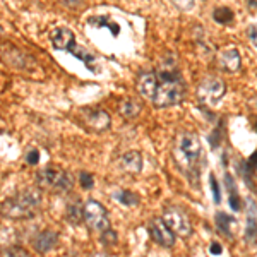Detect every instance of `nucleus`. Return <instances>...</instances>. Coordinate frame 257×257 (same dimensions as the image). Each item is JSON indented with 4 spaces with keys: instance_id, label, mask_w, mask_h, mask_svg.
I'll return each mask as SVG.
<instances>
[{
    "instance_id": "nucleus-15",
    "label": "nucleus",
    "mask_w": 257,
    "mask_h": 257,
    "mask_svg": "<svg viewBox=\"0 0 257 257\" xmlns=\"http://www.w3.org/2000/svg\"><path fill=\"white\" fill-rule=\"evenodd\" d=\"M120 168L130 175H137L142 170V154L139 151H129L120 158Z\"/></svg>"
},
{
    "instance_id": "nucleus-23",
    "label": "nucleus",
    "mask_w": 257,
    "mask_h": 257,
    "mask_svg": "<svg viewBox=\"0 0 257 257\" xmlns=\"http://www.w3.org/2000/svg\"><path fill=\"white\" fill-rule=\"evenodd\" d=\"M209 185H211V192H213V203L215 204H220L221 203V189H220V184L216 180V177L209 175Z\"/></svg>"
},
{
    "instance_id": "nucleus-18",
    "label": "nucleus",
    "mask_w": 257,
    "mask_h": 257,
    "mask_svg": "<svg viewBox=\"0 0 257 257\" xmlns=\"http://www.w3.org/2000/svg\"><path fill=\"white\" fill-rule=\"evenodd\" d=\"M213 19H215L218 24L230 26L233 24V21H235V14H233V10L228 9V7H216V9L213 10Z\"/></svg>"
},
{
    "instance_id": "nucleus-31",
    "label": "nucleus",
    "mask_w": 257,
    "mask_h": 257,
    "mask_svg": "<svg viewBox=\"0 0 257 257\" xmlns=\"http://www.w3.org/2000/svg\"><path fill=\"white\" fill-rule=\"evenodd\" d=\"M209 252H211L213 256H221L223 254V245L220 242H213L211 247H209Z\"/></svg>"
},
{
    "instance_id": "nucleus-33",
    "label": "nucleus",
    "mask_w": 257,
    "mask_h": 257,
    "mask_svg": "<svg viewBox=\"0 0 257 257\" xmlns=\"http://www.w3.org/2000/svg\"><path fill=\"white\" fill-rule=\"evenodd\" d=\"M62 3H64L65 7H70V9H76V7L82 5V2L84 0H60Z\"/></svg>"
},
{
    "instance_id": "nucleus-21",
    "label": "nucleus",
    "mask_w": 257,
    "mask_h": 257,
    "mask_svg": "<svg viewBox=\"0 0 257 257\" xmlns=\"http://www.w3.org/2000/svg\"><path fill=\"white\" fill-rule=\"evenodd\" d=\"M89 22L96 27H108V29H112L113 36H117V34L120 33V27H118V24H115L112 19L105 17V15H100V17H91Z\"/></svg>"
},
{
    "instance_id": "nucleus-25",
    "label": "nucleus",
    "mask_w": 257,
    "mask_h": 257,
    "mask_svg": "<svg viewBox=\"0 0 257 257\" xmlns=\"http://www.w3.org/2000/svg\"><path fill=\"white\" fill-rule=\"evenodd\" d=\"M81 185H82V189L89 191V189L94 185V177L88 172H81Z\"/></svg>"
},
{
    "instance_id": "nucleus-3",
    "label": "nucleus",
    "mask_w": 257,
    "mask_h": 257,
    "mask_svg": "<svg viewBox=\"0 0 257 257\" xmlns=\"http://www.w3.org/2000/svg\"><path fill=\"white\" fill-rule=\"evenodd\" d=\"M41 206V192L38 189H27L5 199L0 204V215L7 220L33 218Z\"/></svg>"
},
{
    "instance_id": "nucleus-16",
    "label": "nucleus",
    "mask_w": 257,
    "mask_h": 257,
    "mask_svg": "<svg viewBox=\"0 0 257 257\" xmlns=\"http://www.w3.org/2000/svg\"><path fill=\"white\" fill-rule=\"evenodd\" d=\"M142 105L134 98H127V100H122L118 103V113L124 118H136L141 113Z\"/></svg>"
},
{
    "instance_id": "nucleus-28",
    "label": "nucleus",
    "mask_w": 257,
    "mask_h": 257,
    "mask_svg": "<svg viewBox=\"0 0 257 257\" xmlns=\"http://www.w3.org/2000/svg\"><path fill=\"white\" fill-rule=\"evenodd\" d=\"M245 34H247L249 41L252 43V45L257 48V24H251L247 26V31H245Z\"/></svg>"
},
{
    "instance_id": "nucleus-19",
    "label": "nucleus",
    "mask_w": 257,
    "mask_h": 257,
    "mask_svg": "<svg viewBox=\"0 0 257 257\" xmlns=\"http://www.w3.org/2000/svg\"><path fill=\"white\" fill-rule=\"evenodd\" d=\"M67 221L72 225H79L82 221V204L77 199L67 206Z\"/></svg>"
},
{
    "instance_id": "nucleus-38",
    "label": "nucleus",
    "mask_w": 257,
    "mask_h": 257,
    "mask_svg": "<svg viewBox=\"0 0 257 257\" xmlns=\"http://www.w3.org/2000/svg\"><path fill=\"white\" fill-rule=\"evenodd\" d=\"M0 33H2V26H0Z\"/></svg>"
},
{
    "instance_id": "nucleus-36",
    "label": "nucleus",
    "mask_w": 257,
    "mask_h": 257,
    "mask_svg": "<svg viewBox=\"0 0 257 257\" xmlns=\"http://www.w3.org/2000/svg\"><path fill=\"white\" fill-rule=\"evenodd\" d=\"M247 5L254 10V7H257V2H256V0H247Z\"/></svg>"
},
{
    "instance_id": "nucleus-14",
    "label": "nucleus",
    "mask_w": 257,
    "mask_h": 257,
    "mask_svg": "<svg viewBox=\"0 0 257 257\" xmlns=\"http://www.w3.org/2000/svg\"><path fill=\"white\" fill-rule=\"evenodd\" d=\"M257 239V204L254 199H247V225H245V242Z\"/></svg>"
},
{
    "instance_id": "nucleus-7",
    "label": "nucleus",
    "mask_w": 257,
    "mask_h": 257,
    "mask_svg": "<svg viewBox=\"0 0 257 257\" xmlns=\"http://www.w3.org/2000/svg\"><path fill=\"white\" fill-rule=\"evenodd\" d=\"M227 94V84L223 79L208 76L197 86V98H199L201 105L206 106H216L223 100V96Z\"/></svg>"
},
{
    "instance_id": "nucleus-26",
    "label": "nucleus",
    "mask_w": 257,
    "mask_h": 257,
    "mask_svg": "<svg viewBox=\"0 0 257 257\" xmlns=\"http://www.w3.org/2000/svg\"><path fill=\"white\" fill-rule=\"evenodd\" d=\"M100 239H101V242L105 244V245H108V244H115L117 242V233L110 228V230H106V232H103L101 235H100Z\"/></svg>"
},
{
    "instance_id": "nucleus-34",
    "label": "nucleus",
    "mask_w": 257,
    "mask_h": 257,
    "mask_svg": "<svg viewBox=\"0 0 257 257\" xmlns=\"http://www.w3.org/2000/svg\"><path fill=\"white\" fill-rule=\"evenodd\" d=\"M247 163L251 165V168L254 170V172H257V149L254 153L251 154V156H249V160H247Z\"/></svg>"
},
{
    "instance_id": "nucleus-30",
    "label": "nucleus",
    "mask_w": 257,
    "mask_h": 257,
    "mask_svg": "<svg viewBox=\"0 0 257 257\" xmlns=\"http://www.w3.org/2000/svg\"><path fill=\"white\" fill-rule=\"evenodd\" d=\"M27 252L21 247H9L3 251V256H26Z\"/></svg>"
},
{
    "instance_id": "nucleus-6",
    "label": "nucleus",
    "mask_w": 257,
    "mask_h": 257,
    "mask_svg": "<svg viewBox=\"0 0 257 257\" xmlns=\"http://www.w3.org/2000/svg\"><path fill=\"white\" fill-rule=\"evenodd\" d=\"M82 220H84L86 227L91 232L101 235L103 232L110 230L112 223L108 218V211L105 209V206L94 199H89L88 203L82 206Z\"/></svg>"
},
{
    "instance_id": "nucleus-4",
    "label": "nucleus",
    "mask_w": 257,
    "mask_h": 257,
    "mask_svg": "<svg viewBox=\"0 0 257 257\" xmlns=\"http://www.w3.org/2000/svg\"><path fill=\"white\" fill-rule=\"evenodd\" d=\"M50 41L51 45L55 46V50L67 51V53L74 55L79 60H82V64L88 67L91 72H96L94 57L86 48H81V46L76 45V34H74L69 27H55L50 34Z\"/></svg>"
},
{
    "instance_id": "nucleus-5",
    "label": "nucleus",
    "mask_w": 257,
    "mask_h": 257,
    "mask_svg": "<svg viewBox=\"0 0 257 257\" xmlns=\"http://www.w3.org/2000/svg\"><path fill=\"white\" fill-rule=\"evenodd\" d=\"M36 184L39 189H46V191L57 194H65L74 187V179L65 170L58 167H46L36 173Z\"/></svg>"
},
{
    "instance_id": "nucleus-35",
    "label": "nucleus",
    "mask_w": 257,
    "mask_h": 257,
    "mask_svg": "<svg viewBox=\"0 0 257 257\" xmlns=\"http://www.w3.org/2000/svg\"><path fill=\"white\" fill-rule=\"evenodd\" d=\"M221 163H223V167H225V168L228 167V153H227V151L223 153V161H221Z\"/></svg>"
},
{
    "instance_id": "nucleus-12",
    "label": "nucleus",
    "mask_w": 257,
    "mask_h": 257,
    "mask_svg": "<svg viewBox=\"0 0 257 257\" xmlns=\"http://www.w3.org/2000/svg\"><path fill=\"white\" fill-rule=\"evenodd\" d=\"M57 240H58L57 232L43 230V232H39L33 237L31 244H33V249L38 252V254H45V252L51 251V249L57 245Z\"/></svg>"
},
{
    "instance_id": "nucleus-10",
    "label": "nucleus",
    "mask_w": 257,
    "mask_h": 257,
    "mask_svg": "<svg viewBox=\"0 0 257 257\" xmlns=\"http://www.w3.org/2000/svg\"><path fill=\"white\" fill-rule=\"evenodd\" d=\"M81 120L89 130L93 132H105L110 127V115L105 110H93L86 108L81 112Z\"/></svg>"
},
{
    "instance_id": "nucleus-8",
    "label": "nucleus",
    "mask_w": 257,
    "mask_h": 257,
    "mask_svg": "<svg viewBox=\"0 0 257 257\" xmlns=\"http://www.w3.org/2000/svg\"><path fill=\"white\" fill-rule=\"evenodd\" d=\"M163 221L179 237H191L192 235V223L189 215L180 206H168L163 211Z\"/></svg>"
},
{
    "instance_id": "nucleus-9",
    "label": "nucleus",
    "mask_w": 257,
    "mask_h": 257,
    "mask_svg": "<svg viewBox=\"0 0 257 257\" xmlns=\"http://www.w3.org/2000/svg\"><path fill=\"white\" fill-rule=\"evenodd\" d=\"M148 232L151 239L156 242L160 247L172 249L177 242V235L173 233L172 228L163 221V218H153L148 225Z\"/></svg>"
},
{
    "instance_id": "nucleus-20",
    "label": "nucleus",
    "mask_w": 257,
    "mask_h": 257,
    "mask_svg": "<svg viewBox=\"0 0 257 257\" xmlns=\"http://www.w3.org/2000/svg\"><path fill=\"white\" fill-rule=\"evenodd\" d=\"M113 197L118 201L120 204L124 206H137L139 204V196L136 192H130V191H118L113 194Z\"/></svg>"
},
{
    "instance_id": "nucleus-2",
    "label": "nucleus",
    "mask_w": 257,
    "mask_h": 257,
    "mask_svg": "<svg viewBox=\"0 0 257 257\" xmlns=\"http://www.w3.org/2000/svg\"><path fill=\"white\" fill-rule=\"evenodd\" d=\"M156 86H154L151 101L156 108H168V106L180 105L185 100V82L182 79L180 70L177 69V64L173 57L170 60H165L156 70Z\"/></svg>"
},
{
    "instance_id": "nucleus-22",
    "label": "nucleus",
    "mask_w": 257,
    "mask_h": 257,
    "mask_svg": "<svg viewBox=\"0 0 257 257\" xmlns=\"http://www.w3.org/2000/svg\"><path fill=\"white\" fill-rule=\"evenodd\" d=\"M223 136H225V125H223V120H220L218 125H216V129L208 136V141H209V144H211V149H218L220 148L221 141H223Z\"/></svg>"
},
{
    "instance_id": "nucleus-1",
    "label": "nucleus",
    "mask_w": 257,
    "mask_h": 257,
    "mask_svg": "<svg viewBox=\"0 0 257 257\" xmlns=\"http://www.w3.org/2000/svg\"><path fill=\"white\" fill-rule=\"evenodd\" d=\"M172 154L182 175L189 180V184L197 187L201 180V172L206 167L203 144H201L199 136L189 132V130H180L175 136V141H173Z\"/></svg>"
},
{
    "instance_id": "nucleus-17",
    "label": "nucleus",
    "mask_w": 257,
    "mask_h": 257,
    "mask_svg": "<svg viewBox=\"0 0 257 257\" xmlns=\"http://www.w3.org/2000/svg\"><path fill=\"white\" fill-rule=\"evenodd\" d=\"M237 172H239V175L242 177L245 185H247L251 191H256V182H254V173L256 172L251 168V165L247 163V160H239V161H237Z\"/></svg>"
},
{
    "instance_id": "nucleus-29",
    "label": "nucleus",
    "mask_w": 257,
    "mask_h": 257,
    "mask_svg": "<svg viewBox=\"0 0 257 257\" xmlns=\"http://www.w3.org/2000/svg\"><path fill=\"white\" fill-rule=\"evenodd\" d=\"M230 208L233 211H240V209H242V199H240L239 192L230 194Z\"/></svg>"
},
{
    "instance_id": "nucleus-32",
    "label": "nucleus",
    "mask_w": 257,
    "mask_h": 257,
    "mask_svg": "<svg viewBox=\"0 0 257 257\" xmlns=\"http://www.w3.org/2000/svg\"><path fill=\"white\" fill-rule=\"evenodd\" d=\"M38 158H39V153L36 151V149H34V151H31V153L26 156V161H27L29 165H36V163H38Z\"/></svg>"
},
{
    "instance_id": "nucleus-11",
    "label": "nucleus",
    "mask_w": 257,
    "mask_h": 257,
    "mask_svg": "<svg viewBox=\"0 0 257 257\" xmlns=\"http://www.w3.org/2000/svg\"><path fill=\"white\" fill-rule=\"evenodd\" d=\"M218 67L220 70L228 74H233L237 70H240L242 67V57H240V51L235 48V46H230V48H225L218 53Z\"/></svg>"
},
{
    "instance_id": "nucleus-39",
    "label": "nucleus",
    "mask_w": 257,
    "mask_h": 257,
    "mask_svg": "<svg viewBox=\"0 0 257 257\" xmlns=\"http://www.w3.org/2000/svg\"><path fill=\"white\" fill-rule=\"evenodd\" d=\"M254 106H256V108H257V105H254Z\"/></svg>"
},
{
    "instance_id": "nucleus-27",
    "label": "nucleus",
    "mask_w": 257,
    "mask_h": 257,
    "mask_svg": "<svg viewBox=\"0 0 257 257\" xmlns=\"http://www.w3.org/2000/svg\"><path fill=\"white\" fill-rule=\"evenodd\" d=\"M223 184H225V187H227L228 194L239 192V191H237V184H235V179H233V177H232V173H225Z\"/></svg>"
},
{
    "instance_id": "nucleus-13",
    "label": "nucleus",
    "mask_w": 257,
    "mask_h": 257,
    "mask_svg": "<svg viewBox=\"0 0 257 257\" xmlns=\"http://www.w3.org/2000/svg\"><path fill=\"white\" fill-rule=\"evenodd\" d=\"M215 223L218 232L227 239H233L235 237V228H237V218L232 215H227L225 211H218L215 215Z\"/></svg>"
},
{
    "instance_id": "nucleus-24",
    "label": "nucleus",
    "mask_w": 257,
    "mask_h": 257,
    "mask_svg": "<svg viewBox=\"0 0 257 257\" xmlns=\"http://www.w3.org/2000/svg\"><path fill=\"white\" fill-rule=\"evenodd\" d=\"M170 2H172L179 10H184V12L192 10L194 5H196V0H170Z\"/></svg>"
},
{
    "instance_id": "nucleus-37",
    "label": "nucleus",
    "mask_w": 257,
    "mask_h": 257,
    "mask_svg": "<svg viewBox=\"0 0 257 257\" xmlns=\"http://www.w3.org/2000/svg\"><path fill=\"white\" fill-rule=\"evenodd\" d=\"M254 130H256V132H257V122H256V124H254Z\"/></svg>"
}]
</instances>
